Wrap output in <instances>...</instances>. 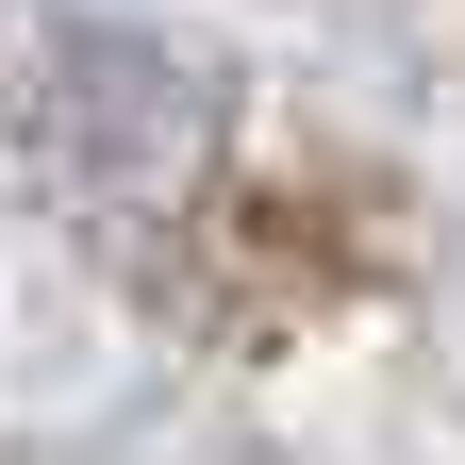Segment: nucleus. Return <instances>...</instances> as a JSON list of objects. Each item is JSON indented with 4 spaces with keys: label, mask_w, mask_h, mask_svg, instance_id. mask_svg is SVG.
<instances>
[{
    "label": "nucleus",
    "mask_w": 465,
    "mask_h": 465,
    "mask_svg": "<svg viewBox=\"0 0 465 465\" xmlns=\"http://www.w3.org/2000/svg\"><path fill=\"white\" fill-rule=\"evenodd\" d=\"M17 134L84 200H183L216 166V84L183 50H150V34H50L34 84H17Z\"/></svg>",
    "instance_id": "f257e3e1"
}]
</instances>
